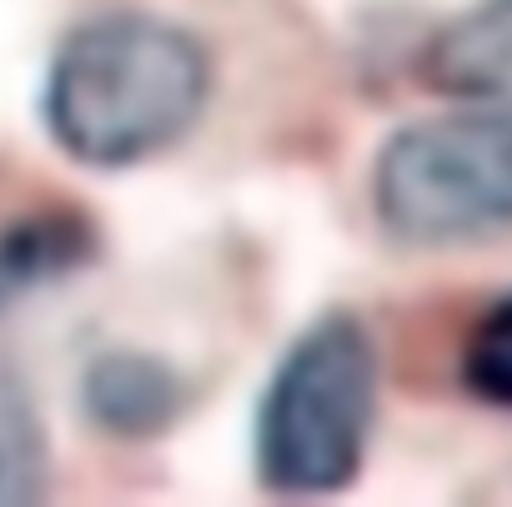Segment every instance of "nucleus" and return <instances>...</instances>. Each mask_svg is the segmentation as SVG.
<instances>
[{"instance_id": "nucleus-7", "label": "nucleus", "mask_w": 512, "mask_h": 507, "mask_svg": "<svg viewBox=\"0 0 512 507\" xmlns=\"http://www.w3.org/2000/svg\"><path fill=\"white\" fill-rule=\"evenodd\" d=\"M51 492V432L31 377L0 357V507H26Z\"/></svg>"}, {"instance_id": "nucleus-2", "label": "nucleus", "mask_w": 512, "mask_h": 507, "mask_svg": "<svg viewBox=\"0 0 512 507\" xmlns=\"http://www.w3.org/2000/svg\"><path fill=\"white\" fill-rule=\"evenodd\" d=\"M382 352L352 307L312 317L272 362L251 412V472L267 497H342L372 452Z\"/></svg>"}, {"instance_id": "nucleus-6", "label": "nucleus", "mask_w": 512, "mask_h": 507, "mask_svg": "<svg viewBox=\"0 0 512 507\" xmlns=\"http://www.w3.org/2000/svg\"><path fill=\"white\" fill-rule=\"evenodd\" d=\"M417 76L452 106L512 111V0H472L447 16L422 41Z\"/></svg>"}, {"instance_id": "nucleus-3", "label": "nucleus", "mask_w": 512, "mask_h": 507, "mask_svg": "<svg viewBox=\"0 0 512 507\" xmlns=\"http://www.w3.org/2000/svg\"><path fill=\"white\" fill-rule=\"evenodd\" d=\"M367 206L407 251H462L512 236V111L457 106L397 126L367 171Z\"/></svg>"}, {"instance_id": "nucleus-8", "label": "nucleus", "mask_w": 512, "mask_h": 507, "mask_svg": "<svg viewBox=\"0 0 512 507\" xmlns=\"http://www.w3.org/2000/svg\"><path fill=\"white\" fill-rule=\"evenodd\" d=\"M457 387L482 412L512 417V292L492 297L462 332Z\"/></svg>"}, {"instance_id": "nucleus-1", "label": "nucleus", "mask_w": 512, "mask_h": 507, "mask_svg": "<svg viewBox=\"0 0 512 507\" xmlns=\"http://www.w3.org/2000/svg\"><path fill=\"white\" fill-rule=\"evenodd\" d=\"M216 91L211 51L171 16L121 6L76 21L36 91L46 141L86 171H136L196 136Z\"/></svg>"}, {"instance_id": "nucleus-4", "label": "nucleus", "mask_w": 512, "mask_h": 507, "mask_svg": "<svg viewBox=\"0 0 512 507\" xmlns=\"http://www.w3.org/2000/svg\"><path fill=\"white\" fill-rule=\"evenodd\" d=\"M81 417L116 447H151L171 437L196 407V377L151 347H101L76 377Z\"/></svg>"}, {"instance_id": "nucleus-5", "label": "nucleus", "mask_w": 512, "mask_h": 507, "mask_svg": "<svg viewBox=\"0 0 512 507\" xmlns=\"http://www.w3.org/2000/svg\"><path fill=\"white\" fill-rule=\"evenodd\" d=\"M101 251L106 236L76 201H31L0 216V317L86 277Z\"/></svg>"}]
</instances>
